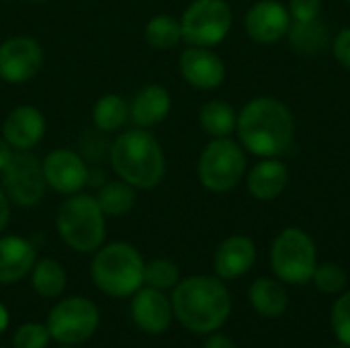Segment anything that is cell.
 Here are the masks:
<instances>
[{
	"mask_svg": "<svg viewBox=\"0 0 350 348\" xmlns=\"http://www.w3.org/2000/svg\"><path fill=\"white\" fill-rule=\"evenodd\" d=\"M236 129L242 148L250 154L277 158L291 148L295 121L285 103L273 96H258L244 105Z\"/></svg>",
	"mask_w": 350,
	"mask_h": 348,
	"instance_id": "1",
	"label": "cell"
},
{
	"mask_svg": "<svg viewBox=\"0 0 350 348\" xmlns=\"http://www.w3.org/2000/svg\"><path fill=\"white\" fill-rule=\"evenodd\" d=\"M172 312L187 330L211 334L228 322L232 297L219 277H189L174 287Z\"/></svg>",
	"mask_w": 350,
	"mask_h": 348,
	"instance_id": "2",
	"label": "cell"
},
{
	"mask_svg": "<svg viewBox=\"0 0 350 348\" xmlns=\"http://www.w3.org/2000/svg\"><path fill=\"white\" fill-rule=\"evenodd\" d=\"M117 178L137 191L156 189L166 176V154L150 129L133 127L115 137L109 150Z\"/></svg>",
	"mask_w": 350,
	"mask_h": 348,
	"instance_id": "3",
	"label": "cell"
},
{
	"mask_svg": "<svg viewBox=\"0 0 350 348\" xmlns=\"http://www.w3.org/2000/svg\"><path fill=\"white\" fill-rule=\"evenodd\" d=\"M55 230L74 252H96L107 238V215L94 195L76 193L64 199L55 213Z\"/></svg>",
	"mask_w": 350,
	"mask_h": 348,
	"instance_id": "4",
	"label": "cell"
},
{
	"mask_svg": "<svg viewBox=\"0 0 350 348\" xmlns=\"http://www.w3.org/2000/svg\"><path fill=\"white\" fill-rule=\"evenodd\" d=\"M146 263L139 250L127 242L100 246L90 265L92 283L111 297L135 295L144 285Z\"/></svg>",
	"mask_w": 350,
	"mask_h": 348,
	"instance_id": "5",
	"label": "cell"
},
{
	"mask_svg": "<svg viewBox=\"0 0 350 348\" xmlns=\"http://www.w3.org/2000/svg\"><path fill=\"white\" fill-rule=\"evenodd\" d=\"M271 267L287 285L310 283L318 267L316 244L301 228H285L271 246Z\"/></svg>",
	"mask_w": 350,
	"mask_h": 348,
	"instance_id": "6",
	"label": "cell"
},
{
	"mask_svg": "<svg viewBox=\"0 0 350 348\" xmlns=\"http://www.w3.org/2000/svg\"><path fill=\"white\" fill-rule=\"evenodd\" d=\"M246 170V156L238 142L213 137L201 152L197 174L201 185L211 193H228L238 187Z\"/></svg>",
	"mask_w": 350,
	"mask_h": 348,
	"instance_id": "7",
	"label": "cell"
},
{
	"mask_svg": "<svg viewBox=\"0 0 350 348\" xmlns=\"http://www.w3.org/2000/svg\"><path fill=\"white\" fill-rule=\"evenodd\" d=\"M180 27L189 45L215 47L232 29V8L226 0H193L180 16Z\"/></svg>",
	"mask_w": 350,
	"mask_h": 348,
	"instance_id": "8",
	"label": "cell"
},
{
	"mask_svg": "<svg viewBox=\"0 0 350 348\" xmlns=\"http://www.w3.org/2000/svg\"><path fill=\"white\" fill-rule=\"evenodd\" d=\"M0 187L8 201L16 207H35L43 201L47 183L41 160L31 152H14L0 172Z\"/></svg>",
	"mask_w": 350,
	"mask_h": 348,
	"instance_id": "9",
	"label": "cell"
},
{
	"mask_svg": "<svg viewBox=\"0 0 350 348\" xmlns=\"http://www.w3.org/2000/svg\"><path fill=\"white\" fill-rule=\"evenodd\" d=\"M98 328V310L86 297H68L59 302L47 318L51 338L62 345H80L92 338Z\"/></svg>",
	"mask_w": 350,
	"mask_h": 348,
	"instance_id": "10",
	"label": "cell"
},
{
	"mask_svg": "<svg viewBox=\"0 0 350 348\" xmlns=\"http://www.w3.org/2000/svg\"><path fill=\"white\" fill-rule=\"evenodd\" d=\"M45 53L37 39L12 35L0 43V80L6 84H25L43 68Z\"/></svg>",
	"mask_w": 350,
	"mask_h": 348,
	"instance_id": "11",
	"label": "cell"
},
{
	"mask_svg": "<svg viewBox=\"0 0 350 348\" xmlns=\"http://www.w3.org/2000/svg\"><path fill=\"white\" fill-rule=\"evenodd\" d=\"M47 189L70 197L80 193L90 180V168L82 154L70 148H55L41 160Z\"/></svg>",
	"mask_w": 350,
	"mask_h": 348,
	"instance_id": "12",
	"label": "cell"
},
{
	"mask_svg": "<svg viewBox=\"0 0 350 348\" xmlns=\"http://www.w3.org/2000/svg\"><path fill=\"white\" fill-rule=\"evenodd\" d=\"M47 131L45 115L33 105H18L2 121V137L14 152H31L41 144Z\"/></svg>",
	"mask_w": 350,
	"mask_h": 348,
	"instance_id": "13",
	"label": "cell"
},
{
	"mask_svg": "<svg viewBox=\"0 0 350 348\" xmlns=\"http://www.w3.org/2000/svg\"><path fill=\"white\" fill-rule=\"evenodd\" d=\"M178 70L197 90H215L226 80V64L211 47L189 45L178 57Z\"/></svg>",
	"mask_w": 350,
	"mask_h": 348,
	"instance_id": "14",
	"label": "cell"
},
{
	"mask_svg": "<svg viewBox=\"0 0 350 348\" xmlns=\"http://www.w3.org/2000/svg\"><path fill=\"white\" fill-rule=\"evenodd\" d=\"M244 27L250 39L258 43H277L287 35L291 14L279 0H260L246 12Z\"/></svg>",
	"mask_w": 350,
	"mask_h": 348,
	"instance_id": "15",
	"label": "cell"
},
{
	"mask_svg": "<svg viewBox=\"0 0 350 348\" xmlns=\"http://www.w3.org/2000/svg\"><path fill=\"white\" fill-rule=\"evenodd\" d=\"M256 263V246L248 236L226 238L213 256V271L221 281H234L244 277Z\"/></svg>",
	"mask_w": 350,
	"mask_h": 348,
	"instance_id": "16",
	"label": "cell"
},
{
	"mask_svg": "<svg viewBox=\"0 0 350 348\" xmlns=\"http://www.w3.org/2000/svg\"><path fill=\"white\" fill-rule=\"evenodd\" d=\"M172 302L164 295V291L146 287L135 293L131 316L137 328H142L148 334H162L168 330L172 322Z\"/></svg>",
	"mask_w": 350,
	"mask_h": 348,
	"instance_id": "17",
	"label": "cell"
},
{
	"mask_svg": "<svg viewBox=\"0 0 350 348\" xmlns=\"http://www.w3.org/2000/svg\"><path fill=\"white\" fill-rule=\"evenodd\" d=\"M170 109L172 98L168 88L162 84H146L129 101V121L135 127L152 129L168 117Z\"/></svg>",
	"mask_w": 350,
	"mask_h": 348,
	"instance_id": "18",
	"label": "cell"
},
{
	"mask_svg": "<svg viewBox=\"0 0 350 348\" xmlns=\"http://www.w3.org/2000/svg\"><path fill=\"white\" fill-rule=\"evenodd\" d=\"M37 263L35 246L23 236H0V285L21 281Z\"/></svg>",
	"mask_w": 350,
	"mask_h": 348,
	"instance_id": "19",
	"label": "cell"
},
{
	"mask_svg": "<svg viewBox=\"0 0 350 348\" xmlns=\"http://www.w3.org/2000/svg\"><path fill=\"white\" fill-rule=\"evenodd\" d=\"M289 183L287 166L277 158H265L248 172V191L258 201L277 199Z\"/></svg>",
	"mask_w": 350,
	"mask_h": 348,
	"instance_id": "20",
	"label": "cell"
},
{
	"mask_svg": "<svg viewBox=\"0 0 350 348\" xmlns=\"http://www.w3.org/2000/svg\"><path fill=\"white\" fill-rule=\"evenodd\" d=\"M248 299L254 312H258L262 318H281L287 312L289 295L283 283L275 279H256L248 289Z\"/></svg>",
	"mask_w": 350,
	"mask_h": 348,
	"instance_id": "21",
	"label": "cell"
},
{
	"mask_svg": "<svg viewBox=\"0 0 350 348\" xmlns=\"http://www.w3.org/2000/svg\"><path fill=\"white\" fill-rule=\"evenodd\" d=\"M92 125L103 133H115L129 121V101L121 94L109 92L92 105Z\"/></svg>",
	"mask_w": 350,
	"mask_h": 348,
	"instance_id": "22",
	"label": "cell"
},
{
	"mask_svg": "<svg viewBox=\"0 0 350 348\" xmlns=\"http://www.w3.org/2000/svg\"><path fill=\"white\" fill-rule=\"evenodd\" d=\"M94 197L107 217H123L135 207L137 189H133L121 178H115V180L103 183Z\"/></svg>",
	"mask_w": 350,
	"mask_h": 348,
	"instance_id": "23",
	"label": "cell"
},
{
	"mask_svg": "<svg viewBox=\"0 0 350 348\" xmlns=\"http://www.w3.org/2000/svg\"><path fill=\"white\" fill-rule=\"evenodd\" d=\"M199 123L201 129L213 139V137H230L236 131L238 115L234 107L226 101H207L199 111Z\"/></svg>",
	"mask_w": 350,
	"mask_h": 348,
	"instance_id": "24",
	"label": "cell"
},
{
	"mask_svg": "<svg viewBox=\"0 0 350 348\" xmlns=\"http://www.w3.org/2000/svg\"><path fill=\"white\" fill-rule=\"evenodd\" d=\"M144 39L150 47L160 49V51L176 47L183 41L180 18L166 14V12L154 14L144 27Z\"/></svg>",
	"mask_w": 350,
	"mask_h": 348,
	"instance_id": "25",
	"label": "cell"
},
{
	"mask_svg": "<svg viewBox=\"0 0 350 348\" xmlns=\"http://www.w3.org/2000/svg\"><path fill=\"white\" fill-rule=\"evenodd\" d=\"M287 35H289L291 45L299 53H306V55H314L322 51L328 43V27L320 18L306 21V23L291 21Z\"/></svg>",
	"mask_w": 350,
	"mask_h": 348,
	"instance_id": "26",
	"label": "cell"
},
{
	"mask_svg": "<svg viewBox=\"0 0 350 348\" xmlns=\"http://www.w3.org/2000/svg\"><path fill=\"white\" fill-rule=\"evenodd\" d=\"M31 283H33V289L41 297H57L66 289L68 277H66L64 267L57 260L41 258L31 269Z\"/></svg>",
	"mask_w": 350,
	"mask_h": 348,
	"instance_id": "27",
	"label": "cell"
},
{
	"mask_svg": "<svg viewBox=\"0 0 350 348\" xmlns=\"http://www.w3.org/2000/svg\"><path fill=\"white\" fill-rule=\"evenodd\" d=\"M180 279V271L178 267L168 260V258H154L150 263H146L144 269V283L148 287L166 291V289H174L178 285Z\"/></svg>",
	"mask_w": 350,
	"mask_h": 348,
	"instance_id": "28",
	"label": "cell"
},
{
	"mask_svg": "<svg viewBox=\"0 0 350 348\" xmlns=\"http://www.w3.org/2000/svg\"><path fill=\"white\" fill-rule=\"evenodd\" d=\"M312 281L316 283V287L322 293H326V295H338V293L345 291V287L349 283V277H347V271L340 265L326 263V265L316 267Z\"/></svg>",
	"mask_w": 350,
	"mask_h": 348,
	"instance_id": "29",
	"label": "cell"
},
{
	"mask_svg": "<svg viewBox=\"0 0 350 348\" xmlns=\"http://www.w3.org/2000/svg\"><path fill=\"white\" fill-rule=\"evenodd\" d=\"M330 324H332V332L336 334L338 343L342 347L350 348V291L342 293L330 314Z\"/></svg>",
	"mask_w": 350,
	"mask_h": 348,
	"instance_id": "30",
	"label": "cell"
},
{
	"mask_svg": "<svg viewBox=\"0 0 350 348\" xmlns=\"http://www.w3.org/2000/svg\"><path fill=\"white\" fill-rule=\"evenodd\" d=\"M49 330L41 324H23L12 338L14 348H45L49 343Z\"/></svg>",
	"mask_w": 350,
	"mask_h": 348,
	"instance_id": "31",
	"label": "cell"
},
{
	"mask_svg": "<svg viewBox=\"0 0 350 348\" xmlns=\"http://www.w3.org/2000/svg\"><path fill=\"white\" fill-rule=\"evenodd\" d=\"M287 10L291 14V21H299V23L314 21L320 16L322 0H289Z\"/></svg>",
	"mask_w": 350,
	"mask_h": 348,
	"instance_id": "32",
	"label": "cell"
},
{
	"mask_svg": "<svg viewBox=\"0 0 350 348\" xmlns=\"http://www.w3.org/2000/svg\"><path fill=\"white\" fill-rule=\"evenodd\" d=\"M332 49H334V57L340 62V66L350 70V27L342 29V31L336 35L334 47H332Z\"/></svg>",
	"mask_w": 350,
	"mask_h": 348,
	"instance_id": "33",
	"label": "cell"
},
{
	"mask_svg": "<svg viewBox=\"0 0 350 348\" xmlns=\"http://www.w3.org/2000/svg\"><path fill=\"white\" fill-rule=\"evenodd\" d=\"M10 207H12V203L8 201V197L4 195V191L0 187V234L6 230V226L10 222Z\"/></svg>",
	"mask_w": 350,
	"mask_h": 348,
	"instance_id": "34",
	"label": "cell"
},
{
	"mask_svg": "<svg viewBox=\"0 0 350 348\" xmlns=\"http://www.w3.org/2000/svg\"><path fill=\"white\" fill-rule=\"evenodd\" d=\"M203 348H236L234 340L226 334H211Z\"/></svg>",
	"mask_w": 350,
	"mask_h": 348,
	"instance_id": "35",
	"label": "cell"
},
{
	"mask_svg": "<svg viewBox=\"0 0 350 348\" xmlns=\"http://www.w3.org/2000/svg\"><path fill=\"white\" fill-rule=\"evenodd\" d=\"M12 154H14V150L10 148V144L0 135V172L4 170V166L10 162V158H12Z\"/></svg>",
	"mask_w": 350,
	"mask_h": 348,
	"instance_id": "36",
	"label": "cell"
},
{
	"mask_svg": "<svg viewBox=\"0 0 350 348\" xmlns=\"http://www.w3.org/2000/svg\"><path fill=\"white\" fill-rule=\"evenodd\" d=\"M6 326H8V312H6L4 306L0 304V334L6 330Z\"/></svg>",
	"mask_w": 350,
	"mask_h": 348,
	"instance_id": "37",
	"label": "cell"
},
{
	"mask_svg": "<svg viewBox=\"0 0 350 348\" xmlns=\"http://www.w3.org/2000/svg\"><path fill=\"white\" fill-rule=\"evenodd\" d=\"M330 348H349V347H342V345H338V347H330Z\"/></svg>",
	"mask_w": 350,
	"mask_h": 348,
	"instance_id": "38",
	"label": "cell"
},
{
	"mask_svg": "<svg viewBox=\"0 0 350 348\" xmlns=\"http://www.w3.org/2000/svg\"><path fill=\"white\" fill-rule=\"evenodd\" d=\"M29 2H41V0H29Z\"/></svg>",
	"mask_w": 350,
	"mask_h": 348,
	"instance_id": "39",
	"label": "cell"
},
{
	"mask_svg": "<svg viewBox=\"0 0 350 348\" xmlns=\"http://www.w3.org/2000/svg\"><path fill=\"white\" fill-rule=\"evenodd\" d=\"M347 2H349V4H350V0H347Z\"/></svg>",
	"mask_w": 350,
	"mask_h": 348,
	"instance_id": "40",
	"label": "cell"
},
{
	"mask_svg": "<svg viewBox=\"0 0 350 348\" xmlns=\"http://www.w3.org/2000/svg\"><path fill=\"white\" fill-rule=\"evenodd\" d=\"M66 348H68V347H66Z\"/></svg>",
	"mask_w": 350,
	"mask_h": 348,
	"instance_id": "41",
	"label": "cell"
}]
</instances>
